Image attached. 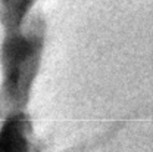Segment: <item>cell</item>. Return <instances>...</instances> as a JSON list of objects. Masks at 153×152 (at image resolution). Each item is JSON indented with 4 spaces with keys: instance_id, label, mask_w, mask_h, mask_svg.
Instances as JSON below:
<instances>
[{
    "instance_id": "6da1fadb",
    "label": "cell",
    "mask_w": 153,
    "mask_h": 152,
    "mask_svg": "<svg viewBox=\"0 0 153 152\" xmlns=\"http://www.w3.org/2000/svg\"><path fill=\"white\" fill-rule=\"evenodd\" d=\"M25 143L16 124H7L0 134V152H24Z\"/></svg>"
}]
</instances>
